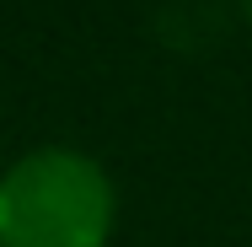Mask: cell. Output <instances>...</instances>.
I'll list each match as a JSON object with an SVG mask.
<instances>
[{
  "mask_svg": "<svg viewBox=\"0 0 252 247\" xmlns=\"http://www.w3.org/2000/svg\"><path fill=\"white\" fill-rule=\"evenodd\" d=\"M113 183L81 150H32L0 177V247H107Z\"/></svg>",
  "mask_w": 252,
  "mask_h": 247,
  "instance_id": "cell-1",
  "label": "cell"
},
{
  "mask_svg": "<svg viewBox=\"0 0 252 247\" xmlns=\"http://www.w3.org/2000/svg\"><path fill=\"white\" fill-rule=\"evenodd\" d=\"M242 11H247V22H252V0H242Z\"/></svg>",
  "mask_w": 252,
  "mask_h": 247,
  "instance_id": "cell-2",
  "label": "cell"
}]
</instances>
